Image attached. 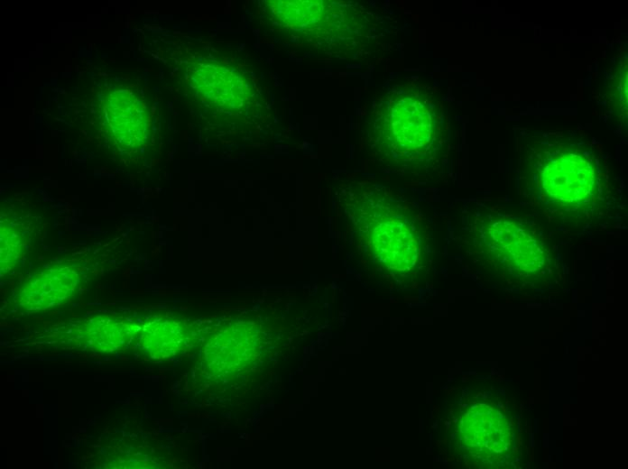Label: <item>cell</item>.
Returning <instances> with one entry per match:
<instances>
[{
    "mask_svg": "<svg viewBox=\"0 0 628 469\" xmlns=\"http://www.w3.org/2000/svg\"><path fill=\"white\" fill-rule=\"evenodd\" d=\"M518 152L519 192L549 219L581 229L603 226L617 214V176L586 133H533Z\"/></svg>",
    "mask_w": 628,
    "mask_h": 469,
    "instance_id": "obj_1",
    "label": "cell"
},
{
    "mask_svg": "<svg viewBox=\"0 0 628 469\" xmlns=\"http://www.w3.org/2000/svg\"><path fill=\"white\" fill-rule=\"evenodd\" d=\"M82 272L75 266L60 264L36 272L18 289L16 301L29 311L69 303L81 286Z\"/></svg>",
    "mask_w": 628,
    "mask_h": 469,
    "instance_id": "obj_2",
    "label": "cell"
},
{
    "mask_svg": "<svg viewBox=\"0 0 628 469\" xmlns=\"http://www.w3.org/2000/svg\"><path fill=\"white\" fill-rule=\"evenodd\" d=\"M105 117L109 133L124 150L142 146L145 136L144 111L140 101L127 93H113L105 105Z\"/></svg>",
    "mask_w": 628,
    "mask_h": 469,
    "instance_id": "obj_3",
    "label": "cell"
},
{
    "mask_svg": "<svg viewBox=\"0 0 628 469\" xmlns=\"http://www.w3.org/2000/svg\"><path fill=\"white\" fill-rule=\"evenodd\" d=\"M137 328L126 320L111 316H98L82 321L76 328L80 344L102 354L123 350L136 334Z\"/></svg>",
    "mask_w": 628,
    "mask_h": 469,
    "instance_id": "obj_4",
    "label": "cell"
},
{
    "mask_svg": "<svg viewBox=\"0 0 628 469\" xmlns=\"http://www.w3.org/2000/svg\"><path fill=\"white\" fill-rule=\"evenodd\" d=\"M30 225L23 220H1V271L13 270L26 253L31 243Z\"/></svg>",
    "mask_w": 628,
    "mask_h": 469,
    "instance_id": "obj_5",
    "label": "cell"
},
{
    "mask_svg": "<svg viewBox=\"0 0 628 469\" xmlns=\"http://www.w3.org/2000/svg\"><path fill=\"white\" fill-rule=\"evenodd\" d=\"M183 327L175 322H163L149 327L143 335V348L152 356L163 357L180 350Z\"/></svg>",
    "mask_w": 628,
    "mask_h": 469,
    "instance_id": "obj_6",
    "label": "cell"
}]
</instances>
